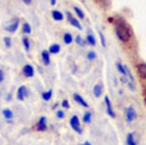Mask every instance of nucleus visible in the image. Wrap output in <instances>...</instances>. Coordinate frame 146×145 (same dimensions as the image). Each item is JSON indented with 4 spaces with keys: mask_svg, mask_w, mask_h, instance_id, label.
<instances>
[{
    "mask_svg": "<svg viewBox=\"0 0 146 145\" xmlns=\"http://www.w3.org/2000/svg\"><path fill=\"white\" fill-rule=\"evenodd\" d=\"M115 22V35L123 43H128L131 40V28L127 25V22L123 18H118V21H114Z\"/></svg>",
    "mask_w": 146,
    "mask_h": 145,
    "instance_id": "f257e3e1",
    "label": "nucleus"
},
{
    "mask_svg": "<svg viewBox=\"0 0 146 145\" xmlns=\"http://www.w3.org/2000/svg\"><path fill=\"white\" fill-rule=\"evenodd\" d=\"M69 125H71V127H72L77 134H82V127H81V122H80V118H78L77 116H72L71 121H69Z\"/></svg>",
    "mask_w": 146,
    "mask_h": 145,
    "instance_id": "f03ea898",
    "label": "nucleus"
},
{
    "mask_svg": "<svg viewBox=\"0 0 146 145\" xmlns=\"http://www.w3.org/2000/svg\"><path fill=\"white\" fill-rule=\"evenodd\" d=\"M124 114H126V121L127 122H132V121H135L136 120V117H137V113H136V110H135V108L132 107V105H129V107L126 108Z\"/></svg>",
    "mask_w": 146,
    "mask_h": 145,
    "instance_id": "7ed1b4c3",
    "label": "nucleus"
},
{
    "mask_svg": "<svg viewBox=\"0 0 146 145\" xmlns=\"http://www.w3.org/2000/svg\"><path fill=\"white\" fill-rule=\"evenodd\" d=\"M28 94H30V92H28L27 87L26 86H19L18 87V90H17V99L21 100V102H23V100L28 96Z\"/></svg>",
    "mask_w": 146,
    "mask_h": 145,
    "instance_id": "20e7f679",
    "label": "nucleus"
},
{
    "mask_svg": "<svg viewBox=\"0 0 146 145\" xmlns=\"http://www.w3.org/2000/svg\"><path fill=\"white\" fill-rule=\"evenodd\" d=\"M66 15H67V19H68V22L71 23V25L73 26V27L78 28V30H82V26H81L80 21H78L77 18H74V17H73V15L71 14V12H67V13H66Z\"/></svg>",
    "mask_w": 146,
    "mask_h": 145,
    "instance_id": "39448f33",
    "label": "nucleus"
},
{
    "mask_svg": "<svg viewBox=\"0 0 146 145\" xmlns=\"http://www.w3.org/2000/svg\"><path fill=\"white\" fill-rule=\"evenodd\" d=\"M22 72H23V76L28 77V78L35 76V68H33V66H31V64H26L22 68Z\"/></svg>",
    "mask_w": 146,
    "mask_h": 145,
    "instance_id": "423d86ee",
    "label": "nucleus"
},
{
    "mask_svg": "<svg viewBox=\"0 0 146 145\" xmlns=\"http://www.w3.org/2000/svg\"><path fill=\"white\" fill-rule=\"evenodd\" d=\"M36 128H37L38 131H46L48 130V120H46V117H40V120L37 121V123H36Z\"/></svg>",
    "mask_w": 146,
    "mask_h": 145,
    "instance_id": "0eeeda50",
    "label": "nucleus"
},
{
    "mask_svg": "<svg viewBox=\"0 0 146 145\" xmlns=\"http://www.w3.org/2000/svg\"><path fill=\"white\" fill-rule=\"evenodd\" d=\"M104 103H105L108 116H109V117H111V118H114V117H115V113H114L113 108H111V103H110V99H109V96H105V98H104Z\"/></svg>",
    "mask_w": 146,
    "mask_h": 145,
    "instance_id": "6e6552de",
    "label": "nucleus"
},
{
    "mask_svg": "<svg viewBox=\"0 0 146 145\" xmlns=\"http://www.w3.org/2000/svg\"><path fill=\"white\" fill-rule=\"evenodd\" d=\"M18 26H19V19L18 18H14V19L12 21V23H9V25L5 27V31H8V32H15L18 28Z\"/></svg>",
    "mask_w": 146,
    "mask_h": 145,
    "instance_id": "1a4fd4ad",
    "label": "nucleus"
},
{
    "mask_svg": "<svg viewBox=\"0 0 146 145\" xmlns=\"http://www.w3.org/2000/svg\"><path fill=\"white\" fill-rule=\"evenodd\" d=\"M73 99H74V102H76V103H78L80 105H82V107H85V108H88V103L86 102V100L83 99V98L81 96L80 94L74 92V94H73Z\"/></svg>",
    "mask_w": 146,
    "mask_h": 145,
    "instance_id": "9d476101",
    "label": "nucleus"
},
{
    "mask_svg": "<svg viewBox=\"0 0 146 145\" xmlns=\"http://www.w3.org/2000/svg\"><path fill=\"white\" fill-rule=\"evenodd\" d=\"M137 71H139L140 77H141L142 80H145V77H146V64H145V62L137 64Z\"/></svg>",
    "mask_w": 146,
    "mask_h": 145,
    "instance_id": "9b49d317",
    "label": "nucleus"
},
{
    "mask_svg": "<svg viewBox=\"0 0 146 145\" xmlns=\"http://www.w3.org/2000/svg\"><path fill=\"white\" fill-rule=\"evenodd\" d=\"M86 43H87V45H91V46H95V45H96V39H95V36L92 35L91 30L87 31V37H86Z\"/></svg>",
    "mask_w": 146,
    "mask_h": 145,
    "instance_id": "f8f14e48",
    "label": "nucleus"
},
{
    "mask_svg": "<svg viewBox=\"0 0 146 145\" xmlns=\"http://www.w3.org/2000/svg\"><path fill=\"white\" fill-rule=\"evenodd\" d=\"M41 59H42L45 66H49L50 64V53L48 50H42L41 51Z\"/></svg>",
    "mask_w": 146,
    "mask_h": 145,
    "instance_id": "ddd939ff",
    "label": "nucleus"
},
{
    "mask_svg": "<svg viewBox=\"0 0 146 145\" xmlns=\"http://www.w3.org/2000/svg\"><path fill=\"white\" fill-rule=\"evenodd\" d=\"M51 17H53L54 21H56V22H60V21H63L64 15H63V13H62L60 10H53V12H51Z\"/></svg>",
    "mask_w": 146,
    "mask_h": 145,
    "instance_id": "4468645a",
    "label": "nucleus"
},
{
    "mask_svg": "<svg viewBox=\"0 0 146 145\" xmlns=\"http://www.w3.org/2000/svg\"><path fill=\"white\" fill-rule=\"evenodd\" d=\"M103 84H96L95 86H94V95H95L96 98H100L101 96V92H103Z\"/></svg>",
    "mask_w": 146,
    "mask_h": 145,
    "instance_id": "2eb2a0df",
    "label": "nucleus"
},
{
    "mask_svg": "<svg viewBox=\"0 0 146 145\" xmlns=\"http://www.w3.org/2000/svg\"><path fill=\"white\" fill-rule=\"evenodd\" d=\"M127 145H137V141L135 140V132H129L126 139Z\"/></svg>",
    "mask_w": 146,
    "mask_h": 145,
    "instance_id": "dca6fc26",
    "label": "nucleus"
},
{
    "mask_svg": "<svg viewBox=\"0 0 146 145\" xmlns=\"http://www.w3.org/2000/svg\"><path fill=\"white\" fill-rule=\"evenodd\" d=\"M60 45H59V44H51L50 45V48H49V53L50 54H58L59 51H60Z\"/></svg>",
    "mask_w": 146,
    "mask_h": 145,
    "instance_id": "f3484780",
    "label": "nucleus"
},
{
    "mask_svg": "<svg viewBox=\"0 0 146 145\" xmlns=\"http://www.w3.org/2000/svg\"><path fill=\"white\" fill-rule=\"evenodd\" d=\"M63 41H64V44L66 45H69V44H72L73 43V36H72V33L71 32H66L63 35Z\"/></svg>",
    "mask_w": 146,
    "mask_h": 145,
    "instance_id": "a211bd4d",
    "label": "nucleus"
},
{
    "mask_svg": "<svg viewBox=\"0 0 146 145\" xmlns=\"http://www.w3.org/2000/svg\"><path fill=\"white\" fill-rule=\"evenodd\" d=\"M117 69L119 71V73L122 74V77H127V71H126V66H123L122 63H117Z\"/></svg>",
    "mask_w": 146,
    "mask_h": 145,
    "instance_id": "6ab92c4d",
    "label": "nucleus"
},
{
    "mask_svg": "<svg viewBox=\"0 0 146 145\" xmlns=\"http://www.w3.org/2000/svg\"><path fill=\"white\" fill-rule=\"evenodd\" d=\"M3 116H4L5 118H7V121H12L13 120V112L10 109H8V108H5V109H3Z\"/></svg>",
    "mask_w": 146,
    "mask_h": 145,
    "instance_id": "aec40b11",
    "label": "nucleus"
},
{
    "mask_svg": "<svg viewBox=\"0 0 146 145\" xmlns=\"http://www.w3.org/2000/svg\"><path fill=\"white\" fill-rule=\"evenodd\" d=\"M41 96H42V99L45 100V102H49V100L51 99V96H53V91H51V90H48V91H44L42 94H41Z\"/></svg>",
    "mask_w": 146,
    "mask_h": 145,
    "instance_id": "412c9836",
    "label": "nucleus"
},
{
    "mask_svg": "<svg viewBox=\"0 0 146 145\" xmlns=\"http://www.w3.org/2000/svg\"><path fill=\"white\" fill-rule=\"evenodd\" d=\"M73 10L76 12V14H77L78 18H81V19H83V18H85V13H83V10L81 9L80 7H74V8H73Z\"/></svg>",
    "mask_w": 146,
    "mask_h": 145,
    "instance_id": "4be33fe9",
    "label": "nucleus"
},
{
    "mask_svg": "<svg viewBox=\"0 0 146 145\" xmlns=\"http://www.w3.org/2000/svg\"><path fill=\"white\" fill-rule=\"evenodd\" d=\"M74 41H76V44H77V45H80V46H86V45H87V43H86V40H83V39L81 37L80 35H78V36H76Z\"/></svg>",
    "mask_w": 146,
    "mask_h": 145,
    "instance_id": "5701e85b",
    "label": "nucleus"
},
{
    "mask_svg": "<svg viewBox=\"0 0 146 145\" xmlns=\"http://www.w3.org/2000/svg\"><path fill=\"white\" fill-rule=\"evenodd\" d=\"M22 32L23 33H26V35H28V33H31V25L30 23H23V26H22Z\"/></svg>",
    "mask_w": 146,
    "mask_h": 145,
    "instance_id": "b1692460",
    "label": "nucleus"
},
{
    "mask_svg": "<svg viewBox=\"0 0 146 145\" xmlns=\"http://www.w3.org/2000/svg\"><path fill=\"white\" fill-rule=\"evenodd\" d=\"M82 121L85 123H90L91 122V112H85V114H83V117H82Z\"/></svg>",
    "mask_w": 146,
    "mask_h": 145,
    "instance_id": "393cba45",
    "label": "nucleus"
},
{
    "mask_svg": "<svg viewBox=\"0 0 146 145\" xmlns=\"http://www.w3.org/2000/svg\"><path fill=\"white\" fill-rule=\"evenodd\" d=\"M96 58H98V54H96L95 51L91 50V51H88V53H87V59H88V61H95Z\"/></svg>",
    "mask_w": 146,
    "mask_h": 145,
    "instance_id": "a878e982",
    "label": "nucleus"
},
{
    "mask_svg": "<svg viewBox=\"0 0 146 145\" xmlns=\"http://www.w3.org/2000/svg\"><path fill=\"white\" fill-rule=\"evenodd\" d=\"M22 43H23V46H25L26 51H30V40L27 37H23L22 39Z\"/></svg>",
    "mask_w": 146,
    "mask_h": 145,
    "instance_id": "bb28decb",
    "label": "nucleus"
},
{
    "mask_svg": "<svg viewBox=\"0 0 146 145\" xmlns=\"http://www.w3.org/2000/svg\"><path fill=\"white\" fill-rule=\"evenodd\" d=\"M4 44L7 48H10V46H12V40H10L9 37H4Z\"/></svg>",
    "mask_w": 146,
    "mask_h": 145,
    "instance_id": "cd10ccee",
    "label": "nucleus"
},
{
    "mask_svg": "<svg viewBox=\"0 0 146 145\" xmlns=\"http://www.w3.org/2000/svg\"><path fill=\"white\" fill-rule=\"evenodd\" d=\"M62 107H63L64 109H68V108H69V102H68V100L64 99L63 102H62Z\"/></svg>",
    "mask_w": 146,
    "mask_h": 145,
    "instance_id": "c85d7f7f",
    "label": "nucleus"
},
{
    "mask_svg": "<svg viewBox=\"0 0 146 145\" xmlns=\"http://www.w3.org/2000/svg\"><path fill=\"white\" fill-rule=\"evenodd\" d=\"M56 117H58V118H64V117H66L64 110H58V112H56Z\"/></svg>",
    "mask_w": 146,
    "mask_h": 145,
    "instance_id": "c756f323",
    "label": "nucleus"
},
{
    "mask_svg": "<svg viewBox=\"0 0 146 145\" xmlns=\"http://www.w3.org/2000/svg\"><path fill=\"white\" fill-rule=\"evenodd\" d=\"M100 39H101V45L105 48V46H106V43H105V39H104V35H103L101 32H100Z\"/></svg>",
    "mask_w": 146,
    "mask_h": 145,
    "instance_id": "7c9ffc66",
    "label": "nucleus"
},
{
    "mask_svg": "<svg viewBox=\"0 0 146 145\" xmlns=\"http://www.w3.org/2000/svg\"><path fill=\"white\" fill-rule=\"evenodd\" d=\"M3 80H4V72H3L1 69H0V84L3 82Z\"/></svg>",
    "mask_w": 146,
    "mask_h": 145,
    "instance_id": "2f4dec72",
    "label": "nucleus"
},
{
    "mask_svg": "<svg viewBox=\"0 0 146 145\" xmlns=\"http://www.w3.org/2000/svg\"><path fill=\"white\" fill-rule=\"evenodd\" d=\"M81 145H92V144H91L90 141H85V143H83V144H81Z\"/></svg>",
    "mask_w": 146,
    "mask_h": 145,
    "instance_id": "473e14b6",
    "label": "nucleus"
},
{
    "mask_svg": "<svg viewBox=\"0 0 146 145\" xmlns=\"http://www.w3.org/2000/svg\"><path fill=\"white\" fill-rule=\"evenodd\" d=\"M23 1H25V4H31V1H32V0H23Z\"/></svg>",
    "mask_w": 146,
    "mask_h": 145,
    "instance_id": "72a5a7b5",
    "label": "nucleus"
},
{
    "mask_svg": "<svg viewBox=\"0 0 146 145\" xmlns=\"http://www.w3.org/2000/svg\"><path fill=\"white\" fill-rule=\"evenodd\" d=\"M50 3H51V5H55L56 4V0H50Z\"/></svg>",
    "mask_w": 146,
    "mask_h": 145,
    "instance_id": "f704fd0d",
    "label": "nucleus"
},
{
    "mask_svg": "<svg viewBox=\"0 0 146 145\" xmlns=\"http://www.w3.org/2000/svg\"><path fill=\"white\" fill-rule=\"evenodd\" d=\"M10 99H12V95L9 94V95H8V96H7V100H10Z\"/></svg>",
    "mask_w": 146,
    "mask_h": 145,
    "instance_id": "c9c22d12",
    "label": "nucleus"
}]
</instances>
